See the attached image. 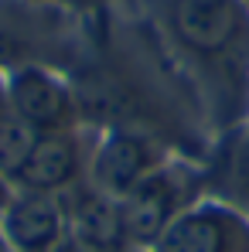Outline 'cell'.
I'll use <instances>...</instances> for the list:
<instances>
[{
	"label": "cell",
	"mask_w": 249,
	"mask_h": 252,
	"mask_svg": "<svg viewBox=\"0 0 249 252\" xmlns=\"http://www.w3.org/2000/svg\"><path fill=\"white\" fill-rule=\"evenodd\" d=\"M167 48L184 65L215 126L249 113V3L246 0H147Z\"/></svg>",
	"instance_id": "1"
},
{
	"label": "cell",
	"mask_w": 249,
	"mask_h": 252,
	"mask_svg": "<svg viewBox=\"0 0 249 252\" xmlns=\"http://www.w3.org/2000/svg\"><path fill=\"white\" fill-rule=\"evenodd\" d=\"M157 252H249V221L218 201L188 205L157 239Z\"/></svg>",
	"instance_id": "2"
},
{
	"label": "cell",
	"mask_w": 249,
	"mask_h": 252,
	"mask_svg": "<svg viewBox=\"0 0 249 252\" xmlns=\"http://www.w3.org/2000/svg\"><path fill=\"white\" fill-rule=\"evenodd\" d=\"M188 181L178 167H161L120 198L130 246H157L167 225L188 208Z\"/></svg>",
	"instance_id": "3"
},
{
	"label": "cell",
	"mask_w": 249,
	"mask_h": 252,
	"mask_svg": "<svg viewBox=\"0 0 249 252\" xmlns=\"http://www.w3.org/2000/svg\"><path fill=\"white\" fill-rule=\"evenodd\" d=\"M3 95L14 106V113L38 133H65L75 129L79 106L72 89L55 72L41 65H21L3 82Z\"/></svg>",
	"instance_id": "4"
},
{
	"label": "cell",
	"mask_w": 249,
	"mask_h": 252,
	"mask_svg": "<svg viewBox=\"0 0 249 252\" xmlns=\"http://www.w3.org/2000/svg\"><path fill=\"white\" fill-rule=\"evenodd\" d=\"M157 167H161L157 143L140 129L120 126L99 140V147L92 154V167H89V184L113 194V198H123L126 191H133Z\"/></svg>",
	"instance_id": "5"
},
{
	"label": "cell",
	"mask_w": 249,
	"mask_h": 252,
	"mask_svg": "<svg viewBox=\"0 0 249 252\" xmlns=\"http://www.w3.org/2000/svg\"><path fill=\"white\" fill-rule=\"evenodd\" d=\"M0 232L14 252H51L69 239V211L58 194L14 191L0 211Z\"/></svg>",
	"instance_id": "6"
},
{
	"label": "cell",
	"mask_w": 249,
	"mask_h": 252,
	"mask_svg": "<svg viewBox=\"0 0 249 252\" xmlns=\"http://www.w3.org/2000/svg\"><path fill=\"white\" fill-rule=\"evenodd\" d=\"M85 170L82 143L72 129L65 133H38L28 160L14 174V191H38V194H62L79 184Z\"/></svg>",
	"instance_id": "7"
},
{
	"label": "cell",
	"mask_w": 249,
	"mask_h": 252,
	"mask_svg": "<svg viewBox=\"0 0 249 252\" xmlns=\"http://www.w3.org/2000/svg\"><path fill=\"white\" fill-rule=\"evenodd\" d=\"M65 211H69L72 239L85 252H123L130 246L120 198H113V194L89 184V188H79L72 194Z\"/></svg>",
	"instance_id": "8"
},
{
	"label": "cell",
	"mask_w": 249,
	"mask_h": 252,
	"mask_svg": "<svg viewBox=\"0 0 249 252\" xmlns=\"http://www.w3.org/2000/svg\"><path fill=\"white\" fill-rule=\"evenodd\" d=\"M35 140H38V129H31L14 113V106L7 102L3 85H0V174L10 184H14V174L21 170V164L28 160Z\"/></svg>",
	"instance_id": "9"
},
{
	"label": "cell",
	"mask_w": 249,
	"mask_h": 252,
	"mask_svg": "<svg viewBox=\"0 0 249 252\" xmlns=\"http://www.w3.org/2000/svg\"><path fill=\"white\" fill-rule=\"evenodd\" d=\"M222 188H229V198L236 205L249 208V129L243 136H236L225 150V164H222Z\"/></svg>",
	"instance_id": "10"
},
{
	"label": "cell",
	"mask_w": 249,
	"mask_h": 252,
	"mask_svg": "<svg viewBox=\"0 0 249 252\" xmlns=\"http://www.w3.org/2000/svg\"><path fill=\"white\" fill-rule=\"evenodd\" d=\"M10 198H14V184H10V181L0 174V211L7 208V201H10Z\"/></svg>",
	"instance_id": "11"
},
{
	"label": "cell",
	"mask_w": 249,
	"mask_h": 252,
	"mask_svg": "<svg viewBox=\"0 0 249 252\" xmlns=\"http://www.w3.org/2000/svg\"><path fill=\"white\" fill-rule=\"evenodd\" d=\"M51 252H85L82 246H79V242H75V239H65V242H62V246H55V249Z\"/></svg>",
	"instance_id": "12"
},
{
	"label": "cell",
	"mask_w": 249,
	"mask_h": 252,
	"mask_svg": "<svg viewBox=\"0 0 249 252\" xmlns=\"http://www.w3.org/2000/svg\"><path fill=\"white\" fill-rule=\"evenodd\" d=\"M38 3H85V0H38Z\"/></svg>",
	"instance_id": "13"
},
{
	"label": "cell",
	"mask_w": 249,
	"mask_h": 252,
	"mask_svg": "<svg viewBox=\"0 0 249 252\" xmlns=\"http://www.w3.org/2000/svg\"><path fill=\"white\" fill-rule=\"evenodd\" d=\"M0 252H14L10 246H7V239H3V232H0Z\"/></svg>",
	"instance_id": "14"
},
{
	"label": "cell",
	"mask_w": 249,
	"mask_h": 252,
	"mask_svg": "<svg viewBox=\"0 0 249 252\" xmlns=\"http://www.w3.org/2000/svg\"><path fill=\"white\" fill-rule=\"evenodd\" d=\"M246 3H249V0H246Z\"/></svg>",
	"instance_id": "15"
}]
</instances>
